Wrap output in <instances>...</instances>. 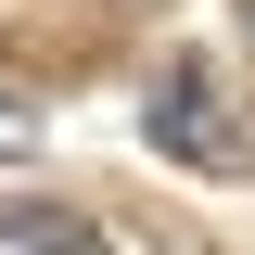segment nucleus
<instances>
[{"label": "nucleus", "instance_id": "nucleus-1", "mask_svg": "<svg viewBox=\"0 0 255 255\" xmlns=\"http://www.w3.org/2000/svg\"><path fill=\"white\" fill-rule=\"evenodd\" d=\"M140 140L166 166H204V179H255V128H243V102L204 64H166L153 90H140Z\"/></svg>", "mask_w": 255, "mask_h": 255}, {"label": "nucleus", "instance_id": "nucleus-3", "mask_svg": "<svg viewBox=\"0 0 255 255\" xmlns=\"http://www.w3.org/2000/svg\"><path fill=\"white\" fill-rule=\"evenodd\" d=\"M230 26H243V51H255V0H230Z\"/></svg>", "mask_w": 255, "mask_h": 255}, {"label": "nucleus", "instance_id": "nucleus-2", "mask_svg": "<svg viewBox=\"0 0 255 255\" xmlns=\"http://www.w3.org/2000/svg\"><path fill=\"white\" fill-rule=\"evenodd\" d=\"M0 243L13 255H115L90 217H64V204H0Z\"/></svg>", "mask_w": 255, "mask_h": 255}]
</instances>
